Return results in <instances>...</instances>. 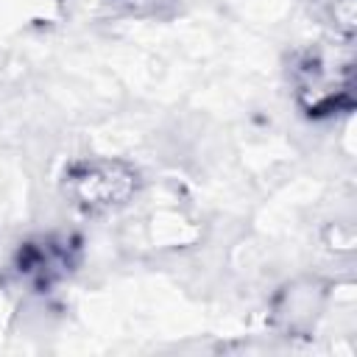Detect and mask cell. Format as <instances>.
Instances as JSON below:
<instances>
[{
    "label": "cell",
    "instance_id": "6da1fadb",
    "mask_svg": "<svg viewBox=\"0 0 357 357\" xmlns=\"http://www.w3.org/2000/svg\"><path fill=\"white\" fill-rule=\"evenodd\" d=\"M137 184L134 167L109 159L78 162L64 173V192L84 212H109L123 206L137 192Z\"/></svg>",
    "mask_w": 357,
    "mask_h": 357
},
{
    "label": "cell",
    "instance_id": "7a4b0ae2",
    "mask_svg": "<svg viewBox=\"0 0 357 357\" xmlns=\"http://www.w3.org/2000/svg\"><path fill=\"white\" fill-rule=\"evenodd\" d=\"M298 100L310 114H324L337 106L351 89V53L349 47H312L296 64Z\"/></svg>",
    "mask_w": 357,
    "mask_h": 357
}]
</instances>
